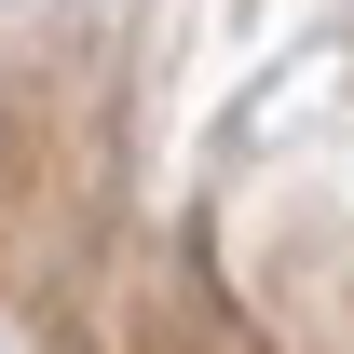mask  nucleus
<instances>
[]
</instances>
